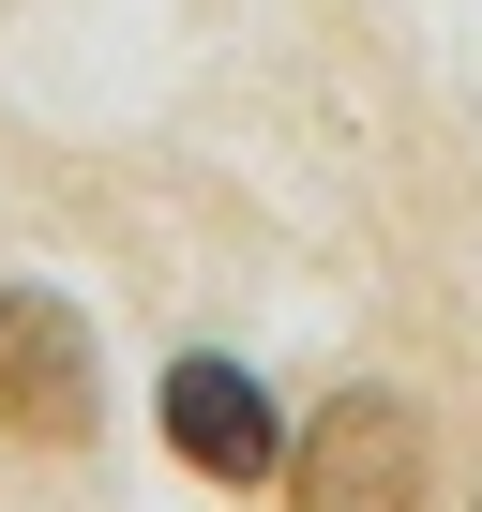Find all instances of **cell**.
<instances>
[{"label": "cell", "instance_id": "6da1fadb", "mask_svg": "<svg viewBox=\"0 0 482 512\" xmlns=\"http://www.w3.org/2000/svg\"><path fill=\"white\" fill-rule=\"evenodd\" d=\"M287 497H302V512H437L422 422H407L392 392H332V407L287 437Z\"/></svg>", "mask_w": 482, "mask_h": 512}, {"label": "cell", "instance_id": "7a4b0ae2", "mask_svg": "<svg viewBox=\"0 0 482 512\" xmlns=\"http://www.w3.org/2000/svg\"><path fill=\"white\" fill-rule=\"evenodd\" d=\"M151 422H166V452L196 467V482H272L287 467V407L241 377V362H166V392H151Z\"/></svg>", "mask_w": 482, "mask_h": 512}, {"label": "cell", "instance_id": "3957f363", "mask_svg": "<svg viewBox=\"0 0 482 512\" xmlns=\"http://www.w3.org/2000/svg\"><path fill=\"white\" fill-rule=\"evenodd\" d=\"M0 437H91V332L46 287H0Z\"/></svg>", "mask_w": 482, "mask_h": 512}]
</instances>
